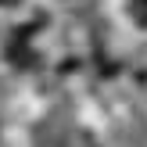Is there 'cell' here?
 <instances>
[{"instance_id": "obj_1", "label": "cell", "mask_w": 147, "mask_h": 147, "mask_svg": "<svg viewBox=\"0 0 147 147\" xmlns=\"http://www.w3.org/2000/svg\"><path fill=\"white\" fill-rule=\"evenodd\" d=\"M129 11H133V18L147 25V0H129Z\"/></svg>"}]
</instances>
